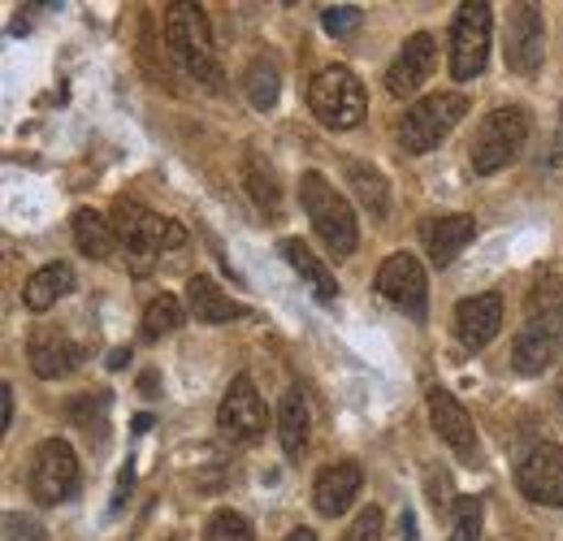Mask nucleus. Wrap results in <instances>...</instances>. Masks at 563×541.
<instances>
[{
  "mask_svg": "<svg viewBox=\"0 0 563 541\" xmlns=\"http://www.w3.org/2000/svg\"><path fill=\"white\" fill-rule=\"evenodd\" d=\"M282 541H317V533H312V529H290Z\"/></svg>",
  "mask_w": 563,
  "mask_h": 541,
  "instance_id": "4c0bfd02",
  "label": "nucleus"
},
{
  "mask_svg": "<svg viewBox=\"0 0 563 541\" xmlns=\"http://www.w3.org/2000/svg\"><path fill=\"white\" fill-rule=\"evenodd\" d=\"M282 256H286L290 269L308 281V290H312L321 303H334V299H339V281H334V273L312 256V247H308L303 239H286V243H282Z\"/></svg>",
  "mask_w": 563,
  "mask_h": 541,
  "instance_id": "412c9836",
  "label": "nucleus"
},
{
  "mask_svg": "<svg viewBox=\"0 0 563 541\" xmlns=\"http://www.w3.org/2000/svg\"><path fill=\"white\" fill-rule=\"evenodd\" d=\"M347 183H352L355 200L364 203L373 217H386V212H390V187H386V178H382L373 165L347 161Z\"/></svg>",
  "mask_w": 563,
  "mask_h": 541,
  "instance_id": "a878e982",
  "label": "nucleus"
},
{
  "mask_svg": "<svg viewBox=\"0 0 563 541\" xmlns=\"http://www.w3.org/2000/svg\"><path fill=\"white\" fill-rule=\"evenodd\" d=\"M165 44L196 82L221 87V62H217L209 18L200 4H169L165 9Z\"/></svg>",
  "mask_w": 563,
  "mask_h": 541,
  "instance_id": "7ed1b4c3",
  "label": "nucleus"
},
{
  "mask_svg": "<svg viewBox=\"0 0 563 541\" xmlns=\"http://www.w3.org/2000/svg\"><path fill=\"white\" fill-rule=\"evenodd\" d=\"M360 485H364L360 464H355V460H339V464L321 468L317 485H312V503H317V511H321V516L339 520V516L352 507L355 498H360Z\"/></svg>",
  "mask_w": 563,
  "mask_h": 541,
  "instance_id": "a211bd4d",
  "label": "nucleus"
},
{
  "mask_svg": "<svg viewBox=\"0 0 563 541\" xmlns=\"http://www.w3.org/2000/svg\"><path fill=\"white\" fill-rule=\"evenodd\" d=\"M429 416H433V429L438 438L464 460V464H477V429H473V416L460 407V399L442 386H429Z\"/></svg>",
  "mask_w": 563,
  "mask_h": 541,
  "instance_id": "4468645a",
  "label": "nucleus"
},
{
  "mask_svg": "<svg viewBox=\"0 0 563 541\" xmlns=\"http://www.w3.org/2000/svg\"><path fill=\"white\" fill-rule=\"evenodd\" d=\"M113 234H118V247L126 252V269L143 277V273L156 269V256L165 247H183L187 243V230L169 217H156L135 200H118L113 203Z\"/></svg>",
  "mask_w": 563,
  "mask_h": 541,
  "instance_id": "f03ea898",
  "label": "nucleus"
},
{
  "mask_svg": "<svg viewBox=\"0 0 563 541\" xmlns=\"http://www.w3.org/2000/svg\"><path fill=\"white\" fill-rule=\"evenodd\" d=\"M74 429H82L91 442H104V429H109V390H87L66 407Z\"/></svg>",
  "mask_w": 563,
  "mask_h": 541,
  "instance_id": "bb28decb",
  "label": "nucleus"
},
{
  "mask_svg": "<svg viewBox=\"0 0 563 541\" xmlns=\"http://www.w3.org/2000/svg\"><path fill=\"white\" fill-rule=\"evenodd\" d=\"M243 183H247V191H252V200L261 212H269V217H278L282 212V191H278V174L247 147V156H243Z\"/></svg>",
  "mask_w": 563,
  "mask_h": 541,
  "instance_id": "393cba45",
  "label": "nucleus"
},
{
  "mask_svg": "<svg viewBox=\"0 0 563 541\" xmlns=\"http://www.w3.org/2000/svg\"><path fill=\"white\" fill-rule=\"evenodd\" d=\"M26 485H31V498L44 503V507H57V503L74 498V489H78V455H74L70 442H62V438L40 442L35 455H31Z\"/></svg>",
  "mask_w": 563,
  "mask_h": 541,
  "instance_id": "6e6552de",
  "label": "nucleus"
},
{
  "mask_svg": "<svg viewBox=\"0 0 563 541\" xmlns=\"http://www.w3.org/2000/svg\"><path fill=\"white\" fill-rule=\"evenodd\" d=\"M360 18H364V13H360L355 4H330V9L321 13V26H325L330 35H352L355 26H360Z\"/></svg>",
  "mask_w": 563,
  "mask_h": 541,
  "instance_id": "2f4dec72",
  "label": "nucleus"
},
{
  "mask_svg": "<svg viewBox=\"0 0 563 541\" xmlns=\"http://www.w3.org/2000/svg\"><path fill=\"white\" fill-rule=\"evenodd\" d=\"M563 351V281L538 277V286L525 299V325L511 342V368L525 377L547 373Z\"/></svg>",
  "mask_w": 563,
  "mask_h": 541,
  "instance_id": "f257e3e1",
  "label": "nucleus"
},
{
  "mask_svg": "<svg viewBox=\"0 0 563 541\" xmlns=\"http://www.w3.org/2000/svg\"><path fill=\"white\" fill-rule=\"evenodd\" d=\"M205 541H256V533H252V520L247 516L217 511L209 525H205Z\"/></svg>",
  "mask_w": 563,
  "mask_h": 541,
  "instance_id": "c756f323",
  "label": "nucleus"
},
{
  "mask_svg": "<svg viewBox=\"0 0 563 541\" xmlns=\"http://www.w3.org/2000/svg\"><path fill=\"white\" fill-rule=\"evenodd\" d=\"M4 541H48V533H44L40 520L9 511V516H4Z\"/></svg>",
  "mask_w": 563,
  "mask_h": 541,
  "instance_id": "72a5a7b5",
  "label": "nucleus"
},
{
  "mask_svg": "<svg viewBox=\"0 0 563 541\" xmlns=\"http://www.w3.org/2000/svg\"><path fill=\"white\" fill-rule=\"evenodd\" d=\"M217 424H221V433H225L230 442H256V438L265 433L269 411H265V399L256 395V386H252L247 373H239V377L230 382L225 399L217 407Z\"/></svg>",
  "mask_w": 563,
  "mask_h": 541,
  "instance_id": "9d476101",
  "label": "nucleus"
},
{
  "mask_svg": "<svg viewBox=\"0 0 563 541\" xmlns=\"http://www.w3.org/2000/svg\"><path fill=\"white\" fill-rule=\"evenodd\" d=\"M126 360H131V351H113L109 355V368H126Z\"/></svg>",
  "mask_w": 563,
  "mask_h": 541,
  "instance_id": "58836bf2",
  "label": "nucleus"
},
{
  "mask_svg": "<svg viewBox=\"0 0 563 541\" xmlns=\"http://www.w3.org/2000/svg\"><path fill=\"white\" fill-rule=\"evenodd\" d=\"M187 303H191V317L200 325H225V321H243L247 308L239 299H230L212 277H191L187 281Z\"/></svg>",
  "mask_w": 563,
  "mask_h": 541,
  "instance_id": "aec40b11",
  "label": "nucleus"
},
{
  "mask_svg": "<svg viewBox=\"0 0 563 541\" xmlns=\"http://www.w3.org/2000/svg\"><path fill=\"white\" fill-rule=\"evenodd\" d=\"M451 541H482V498H460L455 503V533Z\"/></svg>",
  "mask_w": 563,
  "mask_h": 541,
  "instance_id": "7c9ffc66",
  "label": "nucleus"
},
{
  "mask_svg": "<svg viewBox=\"0 0 563 541\" xmlns=\"http://www.w3.org/2000/svg\"><path fill=\"white\" fill-rule=\"evenodd\" d=\"M555 404H560V411H563V377H560V386H555Z\"/></svg>",
  "mask_w": 563,
  "mask_h": 541,
  "instance_id": "a19ab883",
  "label": "nucleus"
},
{
  "mask_svg": "<svg viewBox=\"0 0 563 541\" xmlns=\"http://www.w3.org/2000/svg\"><path fill=\"white\" fill-rule=\"evenodd\" d=\"M516 485L529 503L563 507V446H555V442L533 446L516 468Z\"/></svg>",
  "mask_w": 563,
  "mask_h": 541,
  "instance_id": "f8f14e48",
  "label": "nucleus"
},
{
  "mask_svg": "<svg viewBox=\"0 0 563 541\" xmlns=\"http://www.w3.org/2000/svg\"><path fill=\"white\" fill-rule=\"evenodd\" d=\"M399 529H404V541H421V538H417V516H412V511H404Z\"/></svg>",
  "mask_w": 563,
  "mask_h": 541,
  "instance_id": "e433bc0d",
  "label": "nucleus"
},
{
  "mask_svg": "<svg viewBox=\"0 0 563 541\" xmlns=\"http://www.w3.org/2000/svg\"><path fill=\"white\" fill-rule=\"evenodd\" d=\"M464 113H468V100L455 96V91H438V96L417 100V104L404 113V122H399V143H404V152H412V156L433 152L442 139L460 126Z\"/></svg>",
  "mask_w": 563,
  "mask_h": 541,
  "instance_id": "0eeeda50",
  "label": "nucleus"
},
{
  "mask_svg": "<svg viewBox=\"0 0 563 541\" xmlns=\"http://www.w3.org/2000/svg\"><path fill=\"white\" fill-rule=\"evenodd\" d=\"M299 203H303V212H308L317 239L330 247V256H339V261L352 256L355 239H360V234H355V212H352V203L325 183V174L308 169V174L299 178Z\"/></svg>",
  "mask_w": 563,
  "mask_h": 541,
  "instance_id": "20e7f679",
  "label": "nucleus"
},
{
  "mask_svg": "<svg viewBox=\"0 0 563 541\" xmlns=\"http://www.w3.org/2000/svg\"><path fill=\"white\" fill-rule=\"evenodd\" d=\"M547 57V26L538 4H516L507 13V66L516 74H538Z\"/></svg>",
  "mask_w": 563,
  "mask_h": 541,
  "instance_id": "ddd939ff",
  "label": "nucleus"
},
{
  "mask_svg": "<svg viewBox=\"0 0 563 541\" xmlns=\"http://www.w3.org/2000/svg\"><path fill=\"white\" fill-rule=\"evenodd\" d=\"M0 424H4V429L13 424V390H9V386L0 390Z\"/></svg>",
  "mask_w": 563,
  "mask_h": 541,
  "instance_id": "c9c22d12",
  "label": "nucleus"
},
{
  "mask_svg": "<svg viewBox=\"0 0 563 541\" xmlns=\"http://www.w3.org/2000/svg\"><path fill=\"white\" fill-rule=\"evenodd\" d=\"M433 62H438L433 35H412V40L399 48V57L390 62V69H386V91L399 96V100L417 96L424 82H429V74H433Z\"/></svg>",
  "mask_w": 563,
  "mask_h": 541,
  "instance_id": "2eb2a0df",
  "label": "nucleus"
},
{
  "mask_svg": "<svg viewBox=\"0 0 563 541\" xmlns=\"http://www.w3.org/2000/svg\"><path fill=\"white\" fill-rule=\"evenodd\" d=\"M26 355H31V368H35L44 382L70 377L74 368H78V360H82V351H78L66 334H57V330H40V334L31 339V346H26Z\"/></svg>",
  "mask_w": 563,
  "mask_h": 541,
  "instance_id": "6ab92c4d",
  "label": "nucleus"
},
{
  "mask_svg": "<svg viewBox=\"0 0 563 541\" xmlns=\"http://www.w3.org/2000/svg\"><path fill=\"white\" fill-rule=\"evenodd\" d=\"M243 91H247V100H252L261 113H269V109L278 104V91H282L278 69L269 66L265 57H261V62H252L247 74H243Z\"/></svg>",
  "mask_w": 563,
  "mask_h": 541,
  "instance_id": "cd10ccee",
  "label": "nucleus"
},
{
  "mask_svg": "<svg viewBox=\"0 0 563 541\" xmlns=\"http://www.w3.org/2000/svg\"><path fill=\"white\" fill-rule=\"evenodd\" d=\"M147 429H152V416L143 411V416H135V433H147Z\"/></svg>",
  "mask_w": 563,
  "mask_h": 541,
  "instance_id": "ea45409f",
  "label": "nucleus"
},
{
  "mask_svg": "<svg viewBox=\"0 0 563 541\" xmlns=\"http://www.w3.org/2000/svg\"><path fill=\"white\" fill-rule=\"evenodd\" d=\"M343 541H382V507H364L352 520Z\"/></svg>",
  "mask_w": 563,
  "mask_h": 541,
  "instance_id": "473e14b6",
  "label": "nucleus"
},
{
  "mask_svg": "<svg viewBox=\"0 0 563 541\" xmlns=\"http://www.w3.org/2000/svg\"><path fill=\"white\" fill-rule=\"evenodd\" d=\"M74 243H78L82 256H91V261H109L113 247H118V234H113V225H109L100 212L78 208V212H74Z\"/></svg>",
  "mask_w": 563,
  "mask_h": 541,
  "instance_id": "b1692460",
  "label": "nucleus"
},
{
  "mask_svg": "<svg viewBox=\"0 0 563 541\" xmlns=\"http://www.w3.org/2000/svg\"><path fill=\"white\" fill-rule=\"evenodd\" d=\"M529 143V113L525 109H494L490 118L477 126V135L468 143V161L477 174H498L507 169Z\"/></svg>",
  "mask_w": 563,
  "mask_h": 541,
  "instance_id": "423d86ee",
  "label": "nucleus"
},
{
  "mask_svg": "<svg viewBox=\"0 0 563 541\" xmlns=\"http://www.w3.org/2000/svg\"><path fill=\"white\" fill-rule=\"evenodd\" d=\"M131 489H135V468L126 464V468H122V476H118L113 503H109V511H113V516H122V511H126V503H131Z\"/></svg>",
  "mask_w": 563,
  "mask_h": 541,
  "instance_id": "f704fd0d",
  "label": "nucleus"
},
{
  "mask_svg": "<svg viewBox=\"0 0 563 541\" xmlns=\"http://www.w3.org/2000/svg\"><path fill=\"white\" fill-rule=\"evenodd\" d=\"M308 109L325 131H355L368 113L364 82L347 66H325L308 82Z\"/></svg>",
  "mask_w": 563,
  "mask_h": 541,
  "instance_id": "39448f33",
  "label": "nucleus"
},
{
  "mask_svg": "<svg viewBox=\"0 0 563 541\" xmlns=\"http://www.w3.org/2000/svg\"><path fill=\"white\" fill-rule=\"evenodd\" d=\"M490 31H494V9L490 4H460L455 13V31H451V74L464 82V78H477L486 69L490 57Z\"/></svg>",
  "mask_w": 563,
  "mask_h": 541,
  "instance_id": "1a4fd4ad",
  "label": "nucleus"
},
{
  "mask_svg": "<svg viewBox=\"0 0 563 541\" xmlns=\"http://www.w3.org/2000/svg\"><path fill=\"white\" fill-rule=\"evenodd\" d=\"M377 290H382L395 308H404L412 321H424V312H429V286H424V269L417 256L395 252V256L377 269Z\"/></svg>",
  "mask_w": 563,
  "mask_h": 541,
  "instance_id": "9b49d317",
  "label": "nucleus"
},
{
  "mask_svg": "<svg viewBox=\"0 0 563 541\" xmlns=\"http://www.w3.org/2000/svg\"><path fill=\"white\" fill-rule=\"evenodd\" d=\"M473 234H477V221L468 217V212H451V217H424L421 221V243L424 252H429V261L438 265V269H446L468 243H473Z\"/></svg>",
  "mask_w": 563,
  "mask_h": 541,
  "instance_id": "f3484780",
  "label": "nucleus"
},
{
  "mask_svg": "<svg viewBox=\"0 0 563 541\" xmlns=\"http://www.w3.org/2000/svg\"><path fill=\"white\" fill-rule=\"evenodd\" d=\"M308 429H312V416H308V404H303V390L290 386L278 404V438L286 460H299L303 446H308Z\"/></svg>",
  "mask_w": 563,
  "mask_h": 541,
  "instance_id": "4be33fe9",
  "label": "nucleus"
},
{
  "mask_svg": "<svg viewBox=\"0 0 563 541\" xmlns=\"http://www.w3.org/2000/svg\"><path fill=\"white\" fill-rule=\"evenodd\" d=\"M178 325H183V303L174 295H156L147 303V312H143V339L156 342L165 339V334H174Z\"/></svg>",
  "mask_w": 563,
  "mask_h": 541,
  "instance_id": "c85d7f7f",
  "label": "nucleus"
},
{
  "mask_svg": "<svg viewBox=\"0 0 563 541\" xmlns=\"http://www.w3.org/2000/svg\"><path fill=\"white\" fill-rule=\"evenodd\" d=\"M503 330V295L486 290V295H473L455 308V334L468 351H486Z\"/></svg>",
  "mask_w": 563,
  "mask_h": 541,
  "instance_id": "dca6fc26",
  "label": "nucleus"
},
{
  "mask_svg": "<svg viewBox=\"0 0 563 541\" xmlns=\"http://www.w3.org/2000/svg\"><path fill=\"white\" fill-rule=\"evenodd\" d=\"M74 290V269L70 265H44V269H35L26 277V286H22V303L31 308V312H48L62 295H70Z\"/></svg>",
  "mask_w": 563,
  "mask_h": 541,
  "instance_id": "5701e85b",
  "label": "nucleus"
}]
</instances>
